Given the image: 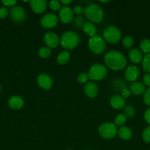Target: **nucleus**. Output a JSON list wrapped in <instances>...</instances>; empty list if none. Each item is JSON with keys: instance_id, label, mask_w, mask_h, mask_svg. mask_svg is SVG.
I'll return each mask as SVG.
<instances>
[{"instance_id": "29", "label": "nucleus", "mask_w": 150, "mask_h": 150, "mask_svg": "<svg viewBox=\"0 0 150 150\" xmlns=\"http://www.w3.org/2000/svg\"><path fill=\"white\" fill-rule=\"evenodd\" d=\"M49 8L53 11H60V10L61 9V3L57 0L49 1Z\"/></svg>"}, {"instance_id": "24", "label": "nucleus", "mask_w": 150, "mask_h": 150, "mask_svg": "<svg viewBox=\"0 0 150 150\" xmlns=\"http://www.w3.org/2000/svg\"><path fill=\"white\" fill-rule=\"evenodd\" d=\"M126 120H127V117L124 114H119L115 117L114 119V124L116 125V126H123L125 124V122H126Z\"/></svg>"}, {"instance_id": "38", "label": "nucleus", "mask_w": 150, "mask_h": 150, "mask_svg": "<svg viewBox=\"0 0 150 150\" xmlns=\"http://www.w3.org/2000/svg\"><path fill=\"white\" fill-rule=\"evenodd\" d=\"M144 120L148 124L150 125V107L147 108L144 113Z\"/></svg>"}, {"instance_id": "32", "label": "nucleus", "mask_w": 150, "mask_h": 150, "mask_svg": "<svg viewBox=\"0 0 150 150\" xmlns=\"http://www.w3.org/2000/svg\"><path fill=\"white\" fill-rule=\"evenodd\" d=\"M142 138L146 143H150V126L144 129L142 133Z\"/></svg>"}, {"instance_id": "17", "label": "nucleus", "mask_w": 150, "mask_h": 150, "mask_svg": "<svg viewBox=\"0 0 150 150\" xmlns=\"http://www.w3.org/2000/svg\"><path fill=\"white\" fill-rule=\"evenodd\" d=\"M24 101L20 96H13L9 99L8 105L11 108L14 110H19L24 106Z\"/></svg>"}, {"instance_id": "10", "label": "nucleus", "mask_w": 150, "mask_h": 150, "mask_svg": "<svg viewBox=\"0 0 150 150\" xmlns=\"http://www.w3.org/2000/svg\"><path fill=\"white\" fill-rule=\"evenodd\" d=\"M59 18L63 23H69L72 22L74 18L73 10L68 6H63L59 11Z\"/></svg>"}, {"instance_id": "13", "label": "nucleus", "mask_w": 150, "mask_h": 150, "mask_svg": "<svg viewBox=\"0 0 150 150\" xmlns=\"http://www.w3.org/2000/svg\"><path fill=\"white\" fill-rule=\"evenodd\" d=\"M140 76V70L136 65H130L126 67L124 72L125 79L130 82H135Z\"/></svg>"}, {"instance_id": "36", "label": "nucleus", "mask_w": 150, "mask_h": 150, "mask_svg": "<svg viewBox=\"0 0 150 150\" xmlns=\"http://www.w3.org/2000/svg\"><path fill=\"white\" fill-rule=\"evenodd\" d=\"M1 3L6 7H13L17 3V1H16V0H3V1H1Z\"/></svg>"}, {"instance_id": "14", "label": "nucleus", "mask_w": 150, "mask_h": 150, "mask_svg": "<svg viewBox=\"0 0 150 150\" xmlns=\"http://www.w3.org/2000/svg\"><path fill=\"white\" fill-rule=\"evenodd\" d=\"M30 7L34 13L41 14L47 8V2L44 0H32L29 1Z\"/></svg>"}, {"instance_id": "7", "label": "nucleus", "mask_w": 150, "mask_h": 150, "mask_svg": "<svg viewBox=\"0 0 150 150\" xmlns=\"http://www.w3.org/2000/svg\"><path fill=\"white\" fill-rule=\"evenodd\" d=\"M99 134L105 139H113L118 133V128L114 123L104 122L98 128Z\"/></svg>"}, {"instance_id": "18", "label": "nucleus", "mask_w": 150, "mask_h": 150, "mask_svg": "<svg viewBox=\"0 0 150 150\" xmlns=\"http://www.w3.org/2000/svg\"><path fill=\"white\" fill-rule=\"evenodd\" d=\"M129 58L132 62L138 64L142 62L144 57H143V54L141 50L134 48L129 51Z\"/></svg>"}, {"instance_id": "26", "label": "nucleus", "mask_w": 150, "mask_h": 150, "mask_svg": "<svg viewBox=\"0 0 150 150\" xmlns=\"http://www.w3.org/2000/svg\"><path fill=\"white\" fill-rule=\"evenodd\" d=\"M51 54V49L48 47H42V48H40L38 50V55H39L40 57L43 59H46L48 57H49Z\"/></svg>"}, {"instance_id": "41", "label": "nucleus", "mask_w": 150, "mask_h": 150, "mask_svg": "<svg viewBox=\"0 0 150 150\" xmlns=\"http://www.w3.org/2000/svg\"><path fill=\"white\" fill-rule=\"evenodd\" d=\"M100 2H101V3H107V2H110V1H100Z\"/></svg>"}, {"instance_id": "22", "label": "nucleus", "mask_w": 150, "mask_h": 150, "mask_svg": "<svg viewBox=\"0 0 150 150\" xmlns=\"http://www.w3.org/2000/svg\"><path fill=\"white\" fill-rule=\"evenodd\" d=\"M70 54L68 51H62L59 54V55L57 56V62L60 64H66V63H68V62L70 59Z\"/></svg>"}, {"instance_id": "4", "label": "nucleus", "mask_w": 150, "mask_h": 150, "mask_svg": "<svg viewBox=\"0 0 150 150\" xmlns=\"http://www.w3.org/2000/svg\"><path fill=\"white\" fill-rule=\"evenodd\" d=\"M106 42L102 37L96 35L92 37L88 40V48L96 54H101L106 50Z\"/></svg>"}, {"instance_id": "23", "label": "nucleus", "mask_w": 150, "mask_h": 150, "mask_svg": "<svg viewBox=\"0 0 150 150\" xmlns=\"http://www.w3.org/2000/svg\"><path fill=\"white\" fill-rule=\"evenodd\" d=\"M140 48L141 52H144L146 54H150V40L144 39L141 40L140 43Z\"/></svg>"}, {"instance_id": "5", "label": "nucleus", "mask_w": 150, "mask_h": 150, "mask_svg": "<svg viewBox=\"0 0 150 150\" xmlns=\"http://www.w3.org/2000/svg\"><path fill=\"white\" fill-rule=\"evenodd\" d=\"M88 77L92 81H101L107 75V68L101 64H94L88 70Z\"/></svg>"}, {"instance_id": "28", "label": "nucleus", "mask_w": 150, "mask_h": 150, "mask_svg": "<svg viewBox=\"0 0 150 150\" xmlns=\"http://www.w3.org/2000/svg\"><path fill=\"white\" fill-rule=\"evenodd\" d=\"M122 43H123V45L125 48H130L134 44V40L132 37L126 36L124 38Z\"/></svg>"}, {"instance_id": "20", "label": "nucleus", "mask_w": 150, "mask_h": 150, "mask_svg": "<svg viewBox=\"0 0 150 150\" xmlns=\"http://www.w3.org/2000/svg\"><path fill=\"white\" fill-rule=\"evenodd\" d=\"M82 29L83 32H85V35L91 37V38L95 36L96 33V27L94 25V23H93L91 21L85 22Z\"/></svg>"}, {"instance_id": "34", "label": "nucleus", "mask_w": 150, "mask_h": 150, "mask_svg": "<svg viewBox=\"0 0 150 150\" xmlns=\"http://www.w3.org/2000/svg\"><path fill=\"white\" fill-rule=\"evenodd\" d=\"M144 103L147 105H150V87L144 94Z\"/></svg>"}, {"instance_id": "43", "label": "nucleus", "mask_w": 150, "mask_h": 150, "mask_svg": "<svg viewBox=\"0 0 150 150\" xmlns=\"http://www.w3.org/2000/svg\"><path fill=\"white\" fill-rule=\"evenodd\" d=\"M67 150H72V149H67Z\"/></svg>"}, {"instance_id": "42", "label": "nucleus", "mask_w": 150, "mask_h": 150, "mask_svg": "<svg viewBox=\"0 0 150 150\" xmlns=\"http://www.w3.org/2000/svg\"><path fill=\"white\" fill-rule=\"evenodd\" d=\"M0 91H1V85H0Z\"/></svg>"}, {"instance_id": "30", "label": "nucleus", "mask_w": 150, "mask_h": 150, "mask_svg": "<svg viewBox=\"0 0 150 150\" xmlns=\"http://www.w3.org/2000/svg\"><path fill=\"white\" fill-rule=\"evenodd\" d=\"M88 79H89L88 75L85 73H79L76 78V80L79 83H86L87 82H88Z\"/></svg>"}, {"instance_id": "39", "label": "nucleus", "mask_w": 150, "mask_h": 150, "mask_svg": "<svg viewBox=\"0 0 150 150\" xmlns=\"http://www.w3.org/2000/svg\"><path fill=\"white\" fill-rule=\"evenodd\" d=\"M130 91L128 90L126 88H124V89H121V96L123 97L124 98H128V97H129V95H130Z\"/></svg>"}, {"instance_id": "21", "label": "nucleus", "mask_w": 150, "mask_h": 150, "mask_svg": "<svg viewBox=\"0 0 150 150\" xmlns=\"http://www.w3.org/2000/svg\"><path fill=\"white\" fill-rule=\"evenodd\" d=\"M117 134L119 135V138L121 139L122 140H129L131 139L132 136V130L129 127L126 126H121L119 129H118Z\"/></svg>"}, {"instance_id": "1", "label": "nucleus", "mask_w": 150, "mask_h": 150, "mask_svg": "<svg viewBox=\"0 0 150 150\" xmlns=\"http://www.w3.org/2000/svg\"><path fill=\"white\" fill-rule=\"evenodd\" d=\"M104 61L107 67L116 71L124 69L126 64V57L118 51H108L104 56Z\"/></svg>"}, {"instance_id": "27", "label": "nucleus", "mask_w": 150, "mask_h": 150, "mask_svg": "<svg viewBox=\"0 0 150 150\" xmlns=\"http://www.w3.org/2000/svg\"><path fill=\"white\" fill-rule=\"evenodd\" d=\"M73 23L74 26L76 28V29H81L83 26L85 21H84V18L82 16H76V18H74L73 20Z\"/></svg>"}, {"instance_id": "11", "label": "nucleus", "mask_w": 150, "mask_h": 150, "mask_svg": "<svg viewBox=\"0 0 150 150\" xmlns=\"http://www.w3.org/2000/svg\"><path fill=\"white\" fill-rule=\"evenodd\" d=\"M44 40L48 48H55L60 44V38L56 33L53 32H47L44 35Z\"/></svg>"}, {"instance_id": "12", "label": "nucleus", "mask_w": 150, "mask_h": 150, "mask_svg": "<svg viewBox=\"0 0 150 150\" xmlns=\"http://www.w3.org/2000/svg\"><path fill=\"white\" fill-rule=\"evenodd\" d=\"M37 83L40 88L44 90H49L52 87L53 80L50 76L46 73L40 74L37 78Z\"/></svg>"}, {"instance_id": "9", "label": "nucleus", "mask_w": 150, "mask_h": 150, "mask_svg": "<svg viewBox=\"0 0 150 150\" xmlns=\"http://www.w3.org/2000/svg\"><path fill=\"white\" fill-rule=\"evenodd\" d=\"M10 16L12 20L16 23H22L26 19V12L21 6H14L10 9Z\"/></svg>"}, {"instance_id": "37", "label": "nucleus", "mask_w": 150, "mask_h": 150, "mask_svg": "<svg viewBox=\"0 0 150 150\" xmlns=\"http://www.w3.org/2000/svg\"><path fill=\"white\" fill-rule=\"evenodd\" d=\"M143 82L145 86L150 87V73H146L144 75L143 78Z\"/></svg>"}, {"instance_id": "25", "label": "nucleus", "mask_w": 150, "mask_h": 150, "mask_svg": "<svg viewBox=\"0 0 150 150\" xmlns=\"http://www.w3.org/2000/svg\"><path fill=\"white\" fill-rule=\"evenodd\" d=\"M143 70L147 73H150V54H146L142 60Z\"/></svg>"}, {"instance_id": "15", "label": "nucleus", "mask_w": 150, "mask_h": 150, "mask_svg": "<svg viewBox=\"0 0 150 150\" xmlns=\"http://www.w3.org/2000/svg\"><path fill=\"white\" fill-rule=\"evenodd\" d=\"M85 94L90 98H94L98 95L99 88L96 83L93 81L87 82L84 87Z\"/></svg>"}, {"instance_id": "19", "label": "nucleus", "mask_w": 150, "mask_h": 150, "mask_svg": "<svg viewBox=\"0 0 150 150\" xmlns=\"http://www.w3.org/2000/svg\"><path fill=\"white\" fill-rule=\"evenodd\" d=\"M129 91L135 95H141L146 92L145 85L141 82H133L129 86Z\"/></svg>"}, {"instance_id": "33", "label": "nucleus", "mask_w": 150, "mask_h": 150, "mask_svg": "<svg viewBox=\"0 0 150 150\" xmlns=\"http://www.w3.org/2000/svg\"><path fill=\"white\" fill-rule=\"evenodd\" d=\"M74 13L76 15H77V16H81L82 14H84V12H85V8L82 7L80 4H77V5L74 6L73 9Z\"/></svg>"}, {"instance_id": "6", "label": "nucleus", "mask_w": 150, "mask_h": 150, "mask_svg": "<svg viewBox=\"0 0 150 150\" xmlns=\"http://www.w3.org/2000/svg\"><path fill=\"white\" fill-rule=\"evenodd\" d=\"M103 38L105 42L109 43H117L121 39V32L116 26H110L104 29L103 32Z\"/></svg>"}, {"instance_id": "2", "label": "nucleus", "mask_w": 150, "mask_h": 150, "mask_svg": "<svg viewBox=\"0 0 150 150\" xmlns=\"http://www.w3.org/2000/svg\"><path fill=\"white\" fill-rule=\"evenodd\" d=\"M84 14L85 17L92 23H100L102 21L104 17L103 9L101 6L95 3L88 4L85 7Z\"/></svg>"}, {"instance_id": "16", "label": "nucleus", "mask_w": 150, "mask_h": 150, "mask_svg": "<svg viewBox=\"0 0 150 150\" xmlns=\"http://www.w3.org/2000/svg\"><path fill=\"white\" fill-rule=\"evenodd\" d=\"M110 105L115 109H121L125 106L126 101L121 95H116L110 98Z\"/></svg>"}, {"instance_id": "8", "label": "nucleus", "mask_w": 150, "mask_h": 150, "mask_svg": "<svg viewBox=\"0 0 150 150\" xmlns=\"http://www.w3.org/2000/svg\"><path fill=\"white\" fill-rule=\"evenodd\" d=\"M40 23L45 29H51L57 25L58 18L54 13H46L41 17Z\"/></svg>"}, {"instance_id": "3", "label": "nucleus", "mask_w": 150, "mask_h": 150, "mask_svg": "<svg viewBox=\"0 0 150 150\" xmlns=\"http://www.w3.org/2000/svg\"><path fill=\"white\" fill-rule=\"evenodd\" d=\"M80 38L76 32L74 31H67L61 35L60 43L63 48L66 50H73L79 43Z\"/></svg>"}, {"instance_id": "40", "label": "nucleus", "mask_w": 150, "mask_h": 150, "mask_svg": "<svg viewBox=\"0 0 150 150\" xmlns=\"http://www.w3.org/2000/svg\"><path fill=\"white\" fill-rule=\"evenodd\" d=\"M71 2H72V1H71V0H61V1H60V3L64 4L65 6H66L67 4H69L70 3H71Z\"/></svg>"}, {"instance_id": "31", "label": "nucleus", "mask_w": 150, "mask_h": 150, "mask_svg": "<svg viewBox=\"0 0 150 150\" xmlns=\"http://www.w3.org/2000/svg\"><path fill=\"white\" fill-rule=\"evenodd\" d=\"M124 114L126 116V117L129 118H132L135 116V110L132 105H128L124 109Z\"/></svg>"}, {"instance_id": "35", "label": "nucleus", "mask_w": 150, "mask_h": 150, "mask_svg": "<svg viewBox=\"0 0 150 150\" xmlns=\"http://www.w3.org/2000/svg\"><path fill=\"white\" fill-rule=\"evenodd\" d=\"M9 11L5 7H0V19H4L8 16Z\"/></svg>"}]
</instances>
